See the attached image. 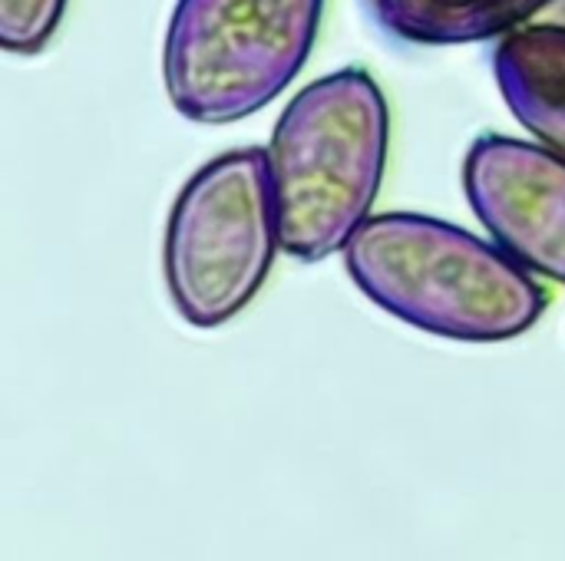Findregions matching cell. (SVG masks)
<instances>
[{
    "instance_id": "6da1fadb",
    "label": "cell",
    "mask_w": 565,
    "mask_h": 561,
    "mask_svg": "<svg viewBox=\"0 0 565 561\" xmlns=\"http://www.w3.org/2000/svg\"><path fill=\"white\" fill-rule=\"evenodd\" d=\"M344 265L377 308L450 341H513L546 311L543 288L500 245L430 215L367 218L348 241Z\"/></svg>"
},
{
    "instance_id": "7a4b0ae2",
    "label": "cell",
    "mask_w": 565,
    "mask_h": 561,
    "mask_svg": "<svg viewBox=\"0 0 565 561\" xmlns=\"http://www.w3.org/2000/svg\"><path fill=\"white\" fill-rule=\"evenodd\" d=\"M387 139V99L367 69L328 73L288 103L268 145L281 251L324 261L348 248L371 218Z\"/></svg>"
},
{
    "instance_id": "3957f363",
    "label": "cell",
    "mask_w": 565,
    "mask_h": 561,
    "mask_svg": "<svg viewBox=\"0 0 565 561\" xmlns=\"http://www.w3.org/2000/svg\"><path fill=\"white\" fill-rule=\"evenodd\" d=\"M324 0H179L162 46L172 106L205 126L265 109L308 63Z\"/></svg>"
},
{
    "instance_id": "277c9868",
    "label": "cell",
    "mask_w": 565,
    "mask_h": 561,
    "mask_svg": "<svg viewBox=\"0 0 565 561\" xmlns=\"http://www.w3.org/2000/svg\"><path fill=\"white\" fill-rule=\"evenodd\" d=\"M281 248L268 152L232 149L179 192L166 228L169 298L192 327L232 321L265 284Z\"/></svg>"
},
{
    "instance_id": "5b68a950",
    "label": "cell",
    "mask_w": 565,
    "mask_h": 561,
    "mask_svg": "<svg viewBox=\"0 0 565 561\" xmlns=\"http://www.w3.org/2000/svg\"><path fill=\"white\" fill-rule=\"evenodd\" d=\"M463 188L513 261L565 284V155L487 132L467 152Z\"/></svg>"
},
{
    "instance_id": "8992f818",
    "label": "cell",
    "mask_w": 565,
    "mask_h": 561,
    "mask_svg": "<svg viewBox=\"0 0 565 561\" xmlns=\"http://www.w3.org/2000/svg\"><path fill=\"white\" fill-rule=\"evenodd\" d=\"M493 69L520 126L565 155V26L526 23L507 33L493 53Z\"/></svg>"
},
{
    "instance_id": "52a82bcc",
    "label": "cell",
    "mask_w": 565,
    "mask_h": 561,
    "mask_svg": "<svg viewBox=\"0 0 565 561\" xmlns=\"http://www.w3.org/2000/svg\"><path fill=\"white\" fill-rule=\"evenodd\" d=\"M377 23L407 43L454 46L507 36L553 0H367Z\"/></svg>"
},
{
    "instance_id": "ba28073f",
    "label": "cell",
    "mask_w": 565,
    "mask_h": 561,
    "mask_svg": "<svg viewBox=\"0 0 565 561\" xmlns=\"http://www.w3.org/2000/svg\"><path fill=\"white\" fill-rule=\"evenodd\" d=\"M66 0H0V43L7 53H40L60 26Z\"/></svg>"
}]
</instances>
